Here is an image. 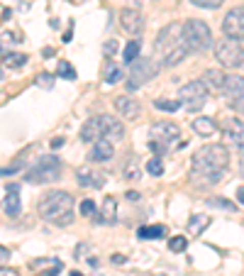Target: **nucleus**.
Wrapping results in <instances>:
<instances>
[{
	"mask_svg": "<svg viewBox=\"0 0 244 276\" xmlns=\"http://www.w3.org/2000/svg\"><path fill=\"white\" fill-rule=\"evenodd\" d=\"M227 164H230V152L225 144H205L193 154L190 178L196 186H215L222 181Z\"/></svg>",
	"mask_w": 244,
	"mask_h": 276,
	"instance_id": "nucleus-1",
	"label": "nucleus"
},
{
	"mask_svg": "<svg viewBox=\"0 0 244 276\" xmlns=\"http://www.w3.org/2000/svg\"><path fill=\"white\" fill-rule=\"evenodd\" d=\"M154 49L164 66H178L188 56V47L183 42V22L166 25L156 37Z\"/></svg>",
	"mask_w": 244,
	"mask_h": 276,
	"instance_id": "nucleus-2",
	"label": "nucleus"
},
{
	"mask_svg": "<svg viewBox=\"0 0 244 276\" xmlns=\"http://www.w3.org/2000/svg\"><path fill=\"white\" fill-rule=\"evenodd\" d=\"M74 208H76V198L68 191H49L37 203L39 218L44 222L59 225V227H64L74 220Z\"/></svg>",
	"mask_w": 244,
	"mask_h": 276,
	"instance_id": "nucleus-3",
	"label": "nucleus"
},
{
	"mask_svg": "<svg viewBox=\"0 0 244 276\" xmlns=\"http://www.w3.org/2000/svg\"><path fill=\"white\" fill-rule=\"evenodd\" d=\"M183 42L188 52H208L212 49V32L203 20H186L183 22Z\"/></svg>",
	"mask_w": 244,
	"mask_h": 276,
	"instance_id": "nucleus-4",
	"label": "nucleus"
},
{
	"mask_svg": "<svg viewBox=\"0 0 244 276\" xmlns=\"http://www.w3.org/2000/svg\"><path fill=\"white\" fill-rule=\"evenodd\" d=\"M59 178H61V162H59V156L49 154L37 159V164L27 171L25 181L27 183H49V181H59Z\"/></svg>",
	"mask_w": 244,
	"mask_h": 276,
	"instance_id": "nucleus-5",
	"label": "nucleus"
},
{
	"mask_svg": "<svg viewBox=\"0 0 244 276\" xmlns=\"http://www.w3.org/2000/svg\"><path fill=\"white\" fill-rule=\"evenodd\" d=\"M159 74V64H156L154 59H134L132 64H130V78H127V88L130 90H137L139 86H144L147 81H152V78Z\"/></svg>",
	"mask_w": 244,
	"mask_h": 276,
	"instance_id": "nucleus-6",
	"label": "nucleus"
},
{
	"mask_svg": "<svg viewBox=\"0 0 244 276\" xmlns=\"http://www.w3.org/2000/svg\"><path fill=\"white\" fill-rule=\"evenodd\" d=\"M178 103H181V108L196 112L208 103V90H205V86L200 81H190V83H186L183 88L178 90Z\"/></svg>",
	"mask_w": 244,
	"mask_h": 276,
	"instance_id": "nucleus-7",
	"label": "nucleus"
},
{
	"mask_svg": "<svg viewBox=\"0 0 244 276\" xmlns=\"http://www.w3.org/2000/svg\"><path fill=\"white\" fill-rule=\"evenodd\" d=\"M212 49H215L217 61H220L225 68H239L242 56H244V49L239 47V42H234V39H227V37H225L222 42H215Z\"/></svg>",
	"mask_w": 244,
	"mask_h": 276,
	"instance_id": "nucleus-8",
	"label": "nucleus"
},
{
	"mask_svg": "<svg viewBox=\"0 0 244 276\" xmlns=\"http://www.w3.org/2000/svg\"><path fill=\"white\" fill-rule=\"evenodd\" d=\"M222 96L227 108L234 112H244V78L242 76H225V86H222Z\"/></svg>",
	"mask_w": 244,
	"mask_h": 276,
	"instance_id": "nucleus-9",
	"label": "nucleus"
},
{
	"mask_svg": "<svg viewBox=\"0 0 244 276\" xmlns=\"http://www.w3.org/2000/svg\"><path fill=\"white\" fill-rule=\"evenodd\" d=\"M176 140H181V127L176 122H168V120H161V122H154L152 125V142L161 144L164 149H171Z\"/></svg>",
	"mask_w": 244,
	"mask_h": 276,
	"instance_id": "nucleus-10",
	"label": "nucleus"
},
{
	"mask_svg": "<svg viewBox=\"0 0 244 276\" xmlns=\"http://www.w3.org/2000/svg\"><path fill=\"white\" fill-rule=\"evenodd\" d=\"M222 34L234 42H244V5H237L225 15L222 20Z\"/></svg>",
	"mask_w": 244,
	"mask_h": 276,
	"instance_id": "nucleus-11",
	"label": "nucleus"
},
{
	"mask_svg": "<svg viewBox=\"0 0 244 276\" xmlns=\"http://www.w3.org/2000/svg\"><path fill=\"white\" fill-rule=\"evenodd\" d=\"M120 27L127 34H142L144 32V15L134 8H122L120 10Z\"/></svg>",
	"mask_w": 244,
	"mask_h": 276,
	"instance_id": "nucleus-12",
	"label": "nucleus"
},
{
	"mask_svg": "<svg viewBox=\"0 0 244 276\" xmlns=\"http://www.w3.org/2000/svg\"><path fill=\"white\" fill-rule=\"evenodd\" d=\"M103 132H105V115H95V118H88L86 125L81 127V140L98 142V140H103Z\"/></svg>",
	"mask_w": 244,
	"mask_h": 276,
	"instance_id": "nucleus-13",
	"label": "nucleus"
},
{
	"mask_svg": "<svg viewBox=\"0 0 244 276\" xmlns=\"http://www.w3.org/2000/svg\"><path fill=\"white\" fill-rule=\"evenodd\" d=\"M222 132H225V137H227L234 147L244 149V120H239V118H225Z\"/></svg>",
	"mask_w": 244,
	"mask_h": 276,
	"instance_id": "nucleus-14",
	"label": "nucleus"
},
{
	"mask_svg": "<svg viewBox=\"0 0 244 276\" xmlns=\"http://www.w3.org/2000/svg\"><path fill=\"white\" fill-rule=\"evenodd\" d=\"M76 181H78V186H83V188H103L105 174L103 171H93L88 166H81L76 171Z\"/></svg>",
	"mask_w": 244,
	"mask_h": 276,
	"instance_id": "nucleus-15",
	"label": "nucleus"
},
{
	"mask_svg": "<svg viewBox=\"0 0 244 276\" xmlns=\"http://www.w3.org/2000/svg\"><path fill=\"white\" fill-rule=\"evenodd\" d=\"M115 110L120 112L125 120H134V118H139V103L134 98H130V96H117L115 98Z\"/></svg>",
	"mask_w": 244,
	"mask_h": 276,
	"instance_id": "nucleus-16",
	"label": "nucleus"
},
{
	"mask_svg": "<svg viewBox=\"0 0 244 276\" xmlns=\"http://www.w3.org/2000/svg\"><path fill=\"white\" fill-rule=\"evenodd\" d=\"M95 220L100 225H115L117 222V200L110 198V196L103 200V208L95 213Z\"/></svg>",
	"mask_w": 244,
	"mask_h": 276,
	"instance_id": "nucleus-17",
	"label": "nucleus"
},
{
	"mask_svg": "<svg viewBox=\"0 0 244 276\" xmlns=\"http://www.w3.org/2000/svg\"><path fill=\"white\" fill-rule=\"evenodd\" d=\"M3 208L8 213V218H17L20 213H22V203H20V186L17 183H12L8 186V198L3 203Z\"/></svg>",
	"mask_w": 244,
	"mask_h": 276,
	"instance_id": "nucleus-18",
	"label": "nucleus"
},
{
	"mask_svg": "<svg viewBox=\"0 0 244 276\" xmlns=\"http://www.w3.org/2000/svg\"><path fill=\"white\" fill-rule=\"evenodd\" d=\"M112 156H115V147H112V142H108V140H98V142H93L90 162L103 164V162H110Z\"/></svg>",
	"mask_w": 244,
	"mask_h": 276,
	"instance_id": "nucleus-19",
	"label": "nucleus"
},
{
	"mask_svg": "<svg viewBox=\"0 0 244 276\" xmlns=\"http://www.w3.org/2000/svg\"><path fill=\"white\" fill-rule=\"evenodd\" d=\"M200 83L205 86L208 93H222V86H225V74L217 71V68H208L205 76L200 78Z\"/></svg>",
	"mask_w": 244,
	"mask_h": 276,
	"instance_id": "nucleus-20",
	"label": "nucleus"
},
{
	"mask_svg": "<svg viewBox=\"0 0 244 276\" xmlns=\"http://www.w3.org/2000/svg\"><path fill=\"white\" fill-rule=\"evenodd\" d=\"M122 137H125V125H122L117 118L105 115V132H103V140H108V142H120Z\"/></svg>",
	"mask_w": 244,
	"mask_h": 276,
	"instance_id": "nucleus-21",
	"label": "nucleus"
},
{
	"mask_svg": "<svg viewBox=\"0 0 244 276\" xmlns=\"http://www.w3.org/2000/svg\"><path fill=\"white\" fill-rule=\"evenodd\" d=\"M137 237H142V240H161V237H166V227L164 225H144V227L137 230Z\"/></svg>",
	"mask_w": 244,
	"mask_h": 276,
	"instance_id": "nucleus-22",
	"label": "nucleus"
},
{
	"mask_svg": "<svg viewBox=\"0 0 244 276\" xmlns=\"http://www.w3.org/2000/svg\"><path fill=\"white\" fill-rule=\"evenodd\" d=\"M193 130H196L200 137H210V134H215L217 125H215L212 118H196V120H193Z\"/></svg>",
	"mask_w": 244,
	"mask_h": 276,
	"instance_id": "nucleus-23",
	"label": "nucleus"
},
{
	"mask_svg": "<svg viewBox=\"0 0 244 276\" xmlns=\"http://www.w3.org/2000/svg\"><path fill=\"white\" fill-rule=\"evenodd\" d=\"M208 225H210V218H205V215H193L190 222H188V232L193 235V237H198V235L205 230Z\"/></svg>",
	"mask_w": 244,
	"mask_h": 276,
	"instance_id": "nucleus-24",
	"label": "nucleus"
},
{
	"mask_svg": "<svg viewBox=\"0 0 244 276\" xmlns=\"http://www.w3.org/2000/svg\"><path fill=\"white\" fill-rule=\"evenodd\" d=\"M139 49H142V44H139V42H127L125 52H122V59H125L127 64H132L134 59L139 56Z\"/></svg>",
	"mask_w": 244,
	"mask_h": 276,
	"instance_id": "nucleus-25",
	"label": "nucleus"
},
{
	"mask_svg": "<svg viewBox=\"0 0 244 276\" xmlns=\"http://www.w3.org/2000/svg\"><path fill=\"white\" fill-rule=\"evenodd\" d=\"M154 108L156 110H164V112H176L181 108L178 100H166V98H156L154 100Z\"/></svg>",
	"mask_w": 244,
	"mask_h": 276,
	"instance_id": "nucleus-26",
	"label": "nucleus"
},
{
	"mask_svg": "<svg viewBox=\"0 0 244 276\" xmlns=\"http://www.w3.org/2000/svg\"><path fill=\"white\" fill-rule=\"evenodd\" d=\"M61 78H68V81H76V68L71 66L68 61H59V71H56Z\"/></svg>",
	"mask_w": 244,
	"mask_h": 276,
	"instance_id": "nucleus-27",
	"label": "nucleus"
},
{
	"mask_svg": "<svg viewBox=\"0 0 244 276\" xmlns=\"http://www.w3.org/2000/svg\"><path fill=\"white\" fill-rule=\"evenodd\" d=\"M147 174H152V176H161V174H164V164H161L159 156H154V159L147 162Z\"/></svg>",
	"mask_w": 244,
	"mask_h": 276,
	"instance_id": "nucleus-28",
	"label": "nucleus"
},
{
	"mask_svg": "<svg viewBox=\"0 0 244 276\" xmlns=\"http://www.w3.org/2000/svg\"><path fill=\"white\" fill-rule=\"evenodd\" d=\"M168 247H171V252H183V249L188 247V240H186L183 235H176V237L168 240Z\"/></svg>",
	"mask_w": 244,
	"mask_h": 276,
	"instance_id": "nucleus-29",
	"label": "nucleus"
},
{
	"mask_svg": "<svg viewBox=\"0 0 244 276\" xmlns=\"http://www.w3.org/2000/svg\"><path fill=\"white\" fill-rule=\"evenodd\" d=\"M25 61H27V56L25 54H8L5 56V64H8L10 68H22Z\"/></svg>",
	"mask_w": 244,
	"mask_h": 276,
	"instance_id": "nucleus-30",
	"label": "nucleus"
},
{
	"mask_svg": "<svg viewBox=\"0 0 244 276\" xmlns=\"http://www.w3.org/2000/svg\"><path fill=\"white\" fill-rule=\"evenodd\" d=\"M81 215H86V218H93L95 215V200L93 198H86L81 203Z\"/></svg>",
	"mask_w": 244,
	"mask_h": 276,
	"instance_id": "nucleus-31",
	"label": "nucleus"
},
{
	"mask_svg": "<svg viewBox=\"0 0 244 276\" xmlns=\"http://www.w3.org/2000/svg\"><path fill=\"white\" fill-rule=\"evenodd\" d=\"M193 5H198V8H208V10H217L225 0H190Z\"/></svg>",
	"mask_w": 244,
	"mask_h": 276,
	"instance_id": "nucleus-32",
	"label": "nucleus"
},
{
	"mask_svg": "<svg viewBox=\"0 0 244 276\" xmlns=\"http://www.w3.org/2000/svg\"><path fill=\"white\" fill-rule=\"evenodd\" d=\"M105 81H108V86H112V83H117V81H122V71L117 66H110V71H108V76H105Z\"/></svg>",
	"mask_w": 244,
	"mask_h": 276,
	"instance_id": "nucleus-33",
	"label": "nucleus"
},
{
	"mask_svg": "<svg viewBox=\"0 0 244 276\" xmlns=\"http://www.w3.org/2000/svg\"><path fill=\"white\" fill-rule=\"evenodd\" d=\"M37 83H39L42 88H52V86H54V76H52V74H39V76H37Z\"/></svg>",
	"mask_w": 244,
	"mask_h": 276,
	"instance_id": "nucleus-34",
	"label": "nucleus"
},
{
	"mask_svg": "<svg viewBox=\"0 0 244 276\" xmlns=\"http://www.w3.org/2000/svg\"><path fill=\"white\" fill-rule=\"evenodd\" d=\"M22 169V164L17 162V164H12V166H5V169H0V176H12V174H17Z\"/></svg>",
	"mask_w": 244,
	"mask_h": 276,
	"instance_id": "nucleus-35",
	"label": "nucleus"
},
{
	"mask_svg": "<svg viewBox=\"0 0 244 276\" xmlns=\"http://www.w3.org/2000/svg\"><path fill=\"white\" fill-rule=\"evenodd\" d=\"M208 203H210V205H217V208H225V210H234V205L230 203V200H217V198H210Z\"/></svg>",
	"mask_w": 244,
	"mask_h": 276,
	"instance_id": "nucleus-36",
	"label": "nucleus"
},
{
	"mask_svg": "<svg viewBox=\"0 0 244 276\" xmlns=\"http://www.w3.org/2000/svg\"><path fill=\"white\" fill-rule=\"evenodd\" d=\"M8 259H10V249H8V247H3V244H0V266L5 264V262H8Z\"/></svg>",
	"mask_w": 244,
	"mask_h": 276,
	"instance_id": "nucleus-37",
	"label": "nucleus"
},
{
	"mask_svg": "<svg viewBox=\"0 0 244 276\" xmlns=\"http://www.w3.org/2000/svg\"><path fill=\"white\" fill-rule=\"evenodd\" d=\"M103 49H105V54H115V52H117V42H115V39H110V42H105V47H103Z\"/></svg>",
	"mask_w": 244,
	"mask_h": 276,
	"instance_id": "nucleus-38",
	"label": "nucleus"
},
{
	"mask_svg": "<svg viewBox=\"0 0 244 276\" xmlns=\"http://www.w3.org/2000/svg\"><path fill=\"white\" fill-rule=\"evenodd\" d=\"M0 276H20L15 269H10V266H0Z\"/></svg>",
	"mask_w": 244,
	"mask_h": 276,
	"instance_id": "nucleus-39",
	"label": "nucleus"
},
{
	"mask_svg": "<svg viewBox=\"0 0 244 276\" xmlns=\"http://www.w3.org/2000/svg\"><path fill=\"white\" fill-rule=\"evenodd\" d=\"M112 264H125V254H112Z\"/></svg>",
	"mask_w": 244,
	"mask_h": 276,
	"instance_id": "nucleus-40",
	"label": "nucleus"
},
{
	"mask_svg": "<svg viewBox=\"0 0 244 276\" xmlns=\"http://www.w3.org/2000/svg\"><path fill=\"white\" fill-rule=\"evenodd\" d=\"M52 147H54V149H61V147H64V137H56L54 142H52Z\"/></svg>",
	"mask_w": 244,
	"mask_h": 276,
	"instance_id": "nucleus-41",
	"label": "nucleus"
},
{
	"mask_svg": "<svg viewBox=\"0 0 244 276\" xmlns=\"http://www.w3.org/2000/svg\"><path fill=\"white\" fill-rule=\"evenodd\" d=\"M237 203H239V205H244V186L237 191Z\"/></svg>",
	"mask_w": 244,
	"mask_h": 276,
	"instance_id": "nucleus-42",
	"label": "nucleus"
},
{
	"mask_svg": "<svg viewBox=\"0 0 244 276\" xmlns=\"http://www.w3.org/2000/svg\"><path fill=\"white\" fill-rule=\"evenodd\" d=\"M127 198H130V200H139V193H137V191H130V193H127Z\"/></svg>",
	"mask_w": 244,
	"mask_h": 276,
	"instance_id": "nucleus-43",
	"label": "nucleus"
},
{
	"mask_svg": "<svg viewBox=\"0 0 244 276\" xmlns=\"http://www.w3.org/2000/svg\"><path fill=\"white\" fill-rule=\"evenodd\" d=\"M239 171H242V176H244V154H242V162H239Z\"/></svg>",
	"mask_w": 244,
	"mask_h": 276,
	"instance_id": "nucleus-44",
	"label": "nucleus"
},
{
	"mask_svg": "<svg viewBox=\"0 0 244 276\" xmlns=\"http://www.w3.org/2000/svg\"><path fill=\"white\" fill-rule=\"evenodd\" d=\"M68 276H83V274H81V271H71V274H68Z\"/></svg>",
	"mask_w": 244,
	"mask_h": 276,
	"instance_id": "nucleus-45",
	"label": "nucleus"
},
{
	"mask_svg": "<svg viewBox=\"0 0 244 276\" xmlns=\"http://www.w3.org/2000/svg\"><path fill=\"white\" fill-rule=\"evenodd\" d=\"M239 68H244V56H242V64H239Z\"/></svg>",
	"mask_w": 244,
	"mask_h": 276,
	"instance_id": "nucleus-46",
	"label": "nucleus"
},
{
	"mask_svg": "<svg viewBox=\"0 0 244 276\" xmlns=\"http://www.w3.org/2000/svg\"><path fill=\"white\" fill-rule=\"evenodd\" d=\"M0 78H3V74H0Z\"/></svg>",
	"mask_w": 244,
	"mask_h": 276,
	"instance_id": "nucleus-47",
	"label": "nucleus"
}]
</instances>
